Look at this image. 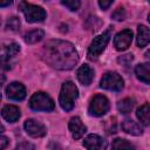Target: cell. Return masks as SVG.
<instances>
[{"instance_id":"obj_10","label":"cell","mask_w":150,"mask_h":150,"mask_svg":"<svg viewBox=\"0 0 150 150\" xmlns=\"http://www.w3.org/2000/svg\"><path fill=\"white\" fill-rule=\"evenodd\" d=\"M83 145L87 150H107V141L96 134L88 135L83 141Z\"/></svg>"},{"instance_id":"obj_27","label":"cell","mask_w":150,"mask_h":150,"mask_svg":"<svg viewBox=\"0 0 150 150\" xmlns=\"http://www.w3.org/2000/svg\"><path fill=\"white\" fill-rule=\"evenodd\" d=\"M132 60H134V55L132 54H125V55L118 57V62L122 63V64H129Z\"/></svg>"},{"instance_id":"obj_26","label":"cell","mask_w":150,"mask_h":150,"mask_svg":"<svg viewBox=\"0 0 150 150\" xmlns=\"http://www.w3.org/2000/svg\"><path fill=\"white\" fill-rule=\"evenodd\" d=\"M11 59L6 55L0 56V69H9L11 68Z\"/></svg>"},{"instance_id":"obj_2","label":"cell","mask_w":150,"mask_h":150,"mask_svg":"<svg viewBox=\"0 0 150 150\" xmlns=\"http://www.w3.org/2000/svg\"><path fill=\"white\" fill-rule=\"evenodd\" d=\"M77 96H79V90L76 86L71 81H66L61 87V91L59 96V102L61 108L66 111H70L74 108Z\"/></svg>"},{"instance_id":"obj_11","label":"cell","mask_w":150,"mask_h":150,"mask_svg":"<svg viewBox=\"0 0 150 150\" xmlns=\"http://www.w3.org/2000/svg\"><path fill=\"white\" fill-rule=\"evenodd\" d=\"M7 97L14 101H22L26 97V89L20 82H12L6 88Z\"/></svg>"},{"instance_id":"obj_1","label":"cell","mask_w":150,"mask_h":150,"mask_svg":"<svg viewBox=\"0 0 150 150\" xmlns=\"http://www.w3.org/2000/svg\"><path fill=\"white\" fill-rule=\"evenodd\" d=\"M43 60L55 69L69 70L79 61V54L75 47L63 40H50L43 46Z\"/></svg>"},{"instance_id":"obj_20","label":"cell","mask_w":150,"mask_h":150,"mask_svg":"<svg viewBox=\"0 0 150 150\" xmlns=\"http://www.w3.org/2000/svg\"><path fill=\"white\" fill-rule=\"evenodd\" d=\"M43 35H45V33L42 29H34V30H30L29 33H27L25 35V41L27 43L33 45V43H36L40 40H42Z\"/></svg>"},{"instance_id":"obj_19","label":"cell","mask_w":150,"mask_h":150,"mask_svg":"<svg viewBox=\"0 0 150 150\" xmlns=\"http://www.w3.org/2000/svg\"><path fill=\"white\" fill-rule=\"evenodd\" d=\"M111 150H136V148L130 142H128L127 139L116 138L112 141Z\"/></svg>"},{"instance_id":"obj_28","label":"cell","mask_w":150,"mask_h":150,"mask_svg":"<svg viewBox=\"0 0 150 150\" xmlns=\"http://www.w3.org/2000/svg\"><path fill=\"white\" fill-rule=\"evenodd\" d=\"M15 150H34V145L29 142H22V143L18 144Z\"/></svg>"},{"instance_id":"obj_31","label":"cell","mask_w":150,"mask_h":150,"mask_svg":"<svg viewBox=\"0 0 150 150\" xmlns=\"http://www.w3.org/2000/svg\"><path fill=\"white\" fill-rule=\"evenodd\" d=\"M8 5H11V1L9 0H0V7H5V6H8Z\"/></svg>"},{"instance_id":"obj_4","label":"cell","mask_w":150,"mask_h":150,"mask_svg":"<svg viewBox=\"0 0 150 150\" xmlns=\"http://www.w3.org/2000/svg\"><path fill=\"white\" fill-rule=\"evenodd\" d=\"M110 35H111L110 29H108V30L103 32L102 34L97 35L91 41V43L89 46V49H88V57L90 60H95L102 54V52L105 49V47H107V45L110 40Z\"/></svg>"},{"instance_id":"obj_5","label":"cell","mask_w":150,"mask_h":150,"mask_svg":"<svg viewBox=\"0 0 150 150\" xmlns=\"http://www.w3.org/2000/svg\"><path fill=\"white\" fill-rule=\"evenodd\" d=\"M29 107L36 111H52L55 108L54 101L46 93H35L29 100Z\"/></svg>"},{"instance_id":"obj_30","label":"cell","mask_w":150,"mask_h":150,"mask_svg":"<svg viewBox=\"0 0 150 150\" xmlns=\"http://www.w3.org/2000/svg\"><path fill=\"white\" fill-rule=\"evenodd\" d=\"M98 5H100V7L102 8V9H107L110 5H112V1H102V0H100L98 1Z\"/></svg>"},{"instance_id":"obj_17","label":"cell","mask_w":150,"mask_h":150,"mask_svg":"<svg viewBox=\"0 0 150 150\" xmlns=\"http://www.w3.org/2000/svg\"><path fill=\"white\" fill-rule=\"evenodd\" d=\"M150 40V32L149 28L144 25H139L137 28V46L139 48L145 47Z\"/></svg>"},{"instance_id":"obj_25","label":"cell","mask_w":150,"mask_h":150,"mask_svg":"<svg viewBox=\"0 0 150 150\" xmlns=\"http://www.w3.org/2000/svg\"><path fill=\"white\" fill-rule=\"evenodd\" d=\"M111 18H112L114 20H117V21L124 20V18H125L124 8H123V7H117V8L114 11V13L111 14Z\"/></svg>"},{"instance_id":"obj_34","label":"cell","mask_w":150,"mask_h":150,"mask_svg":"<svg viewBox=\"0 0 150 150\" xmlns=\"http://www.w3.org/2000/svg\"><path fill=\"white\" fill-rule=\"evenodd\" d=\"M0 25H1V19H0Z\"/></svg>"},{"instance_id":"obj_3","label":"cell","mask_w":150,"mask_h":150,"mask_svg":"<svg viewBox=\"0 0 150 150\" xmlns=\"http://www.w3.org/2000/svg\"><path fill=\"white\" fill-rule=\"evenodd\" d=\"M19 8L23 13L26 20L28 22H41L46 19V11L36 5L28 4L26 1H21L19 4Z\"/></svg>"},{"instance_id":"obj_12","label":"cell","mask_w":150,"mask_h":150,"mask_svg":"<svg viewBox=\"0 0 150 150\" xmlns=\"http://www.w3.org/2000/svg\"><path fill=\"white\" fill-rule=\"evenodd\" d=\"M77 80L83 86H89L94 79V69L88 64H82L76 71Z\"/></svg>"},{"instance_id":"obj_9","label":"cell","mask_w":150,"mask_h":150,"mask_svg":"<svg viewBox=\"0 0 150 150\" xmlns=\"http://www.w3.org/2000/svg\"><path fill=\"white\" fill-rule=\"evenodd\" d=\"M131 41H132V32L130 29H124L116 34L114 39V45L117 50H125L131 45Z\"/></svg>"},{"instance_id":"obj_33","label":"cell","mask_w":150,"mask_h":150,"mask_svg":"<svg viewBox=\"0 0 150 150\" xmlns=\"http://www.w3.org/2000/svg\"><path fill=\"white\" fill-rule=\"evenodd\" d=\"M4 80H5V77H4V79H1V80H0V88H1V83H2V82H4ZM0 100H1V90H0Z\"/></svg>"},{"instance_id":"obj_24","label":"cell","mask_w":150,"mask_h":150,"mask_svg":"<svg viewBox=\"0 0 150 150\" xmlns=\"http://www.w3.org/2000/svg\"><path fill=\"white\" fill-rule=\"evenodd\" d=\"M61 4L63 5V6H66L69 11H71V12H74V11H77L79 9V7H80V5H81V2L79 1V0H62L61 1Z\"/></svg>"},{"instance_id":"obj_29","label":"cell","mask_w":150,"mask_h":150,"mask_svg":"<svg viewBox=\"0 0 150 150\" xmlns=\"http://www.w3.org/2000/svg\"><path fill=\"white\" fill-rule=\"evenodd\" d=\"M9 143V139L5 136H0V150H4Z\"/></svg>"},{"instance_id":"obj_14","label":"cell","mask_w":150,"mask_h":150,"mask_svg":"<svg viewBox=\"0 0 150 150\" xmlns=\"http://www.w3.org/2000/svg\"><path fill=\"white\" fill-rule=\"evenodd\" d=\"M122 129L125 132H128L130 135H134V136H139L143 132L142 127L137 122H135L134 120H131V118H125L122 122Z\"/></svg>"},{"instance_id":"obj_32","label":"cell","mask_w":150,"mask_h":150,"mask_svg":"<svg viewBox=\"0 0 150 150\" xmlns=\"http://www.w3.org/2000/svg\"><path fill=\"white\" fill-rule=\"evenodd\" d=\"M4 131H5V128H4V125L0 123V134H1V132H4Z\"/></svg>"},{"instance_id":"obj_21","label":"cell","mask_w":150,"mask_h":150,"mask_svg":"<svg viewBox=\"0 0 150 150\" xmlns=\"http://www.w3.org/2000/svg\"><path fill=\"white\" fill-rule=\"evenodd\" d=\"M134 108V100L124 98L117 103V109L121 114H129Z\"/></svg>"},{"instance_id":"obj_7","label":"cell","mask_w":150,"mask_h":150,"mask_svg":"<svg viewBox=\"0 0 150 150\" xmlns=\"http://www.w3.org/2000/svg\"><path fill=\"white\" fill-rule=\"evenodd\" d=\"M89 114L91 116H96V117H100V116H103L108 112L109 110V101L105 96L103 95H95L91 101H90V104H89Z\"/></svg>"},{"instance_id":"obj_8","label":"cell","mask_w":150,"mask_h":150,"mask_svg":"<svg viewBox=\"0 0 150 150\" xmlns=\"http://www.w3.org/2000/svg\"><path fill=\"white\" fill-rule=\"evenodd\" d=\"M23 128H25L26 132L32 137H43L47 132L46 127L41 122L33 120V118L27 120L23 124Z\"/></svg>"},{"instance_id":"obj_23","label":"cell","mask_w":150,"mask_h":150,"mask_svg":"<svg viewBox=\"0 0 150 150\" xmlns=\"http://www.w3.org/2000/svg\"><path fill=\"white\" fill-rule=\"evenodd\" d=\"M19 50H20V46L18 43H14L13 42V43H11V45H8L6 47V56H8L11 59V57L15 56L19 53Z\"/></svg>"},{"instance_id":"obj_13","label":"cell","mask_w":150,"mask_h":150,"mask_svg":"<svg viewBox=\"0 0 150 150\" xmlns=\"http://www.w3.org/2000/svg\"><path fill=\"white\" fill-rule=\"evenodd\" d=\"M68 127H69V130H70V132H71V135H73V137H74L75 139H80V138L84 135V132L87 131L86 125H84V124L82 123V121H81L79 117H76V116L70 118Z\"/></svg>"},{"instance_id":"obj_16","label":"cell","mask_w":150,"mask_h":150,"mask_svg":"<svg viewBox=\"0 0 150 150\" xmlns=\"http://www.w3.org/2000/svg\"><path fill=\"white\" fill-rule=\"evenodd\" d=\"M135 74L138 80L144 82L145 84L150 83V64L149 63H141L137 64L135 68Z\"/></svg>"},{"instance_id":"obj_18","label":"cell","mask_w":150,"mask_h":150,"mask_svg":"<svg viewBox=\"0 0 150 150\" xmlns=\"http://www.w3.org/2000/svg\"><path fill=\"white\" fill-rule=\"evenodd\" d=\"M136 116L137 118L144 124L148 125L149 124V116H150V108H149V103H144L143 105H141L137 111H136Z\"/></svg>"},{"instance_id":"obj_15","label":"cell","mask_w":150,"mask_h":150,"mask_svg":"<svg viewBox=\"0 0 150 150\" xmlns=\"http://www.w3.org/2000/svg\"><path fill=\"white\" fill-rule=\"evenodd\" d=\"M1 115H2V117L6 121L13 123V122H16L19 120V117H20V109L18 107H15V105H6V107L2 108Z\"/></svg>"},{"instance_id":"obj_6","label":"cell","mask_w":150,"mask_h":150,"mask_svg":"<svg viewBox=\"0 0 150 150\" xmlns=\"http://www.w3.org/2000/svg\"><path fill=\"white\" fill-rule=\"evenodd\" d=\"M100 87L111 91H121L124 87L123 79L115 71H109L103 75L100 82Z\"/></svg>"},{"instance_id":"obj_22","label":"cell","mask_w":150,"mask_h":150,"mask_svg":"<svg viewBox=\"0 0 150 150\" xmlns=\"http://www.w3.org/2000/svg\"><path fill=\"white\" fill-rule=\"evenodd\" d=\"M20 27V20L16 16H12L6 22V28L9 30H18Z\"/></svg>"}]
</instances>
